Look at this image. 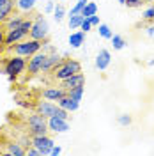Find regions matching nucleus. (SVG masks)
Listing matches in <instances>:
<instances>
[{"mask_svg": "<svg viewBox=\"0 0 154 156\" xmlns=\"http://www.w3.org/2000/svg\"><path fill=\"white\" fill-rule=\"evenodd\" d=\"M2 71H4V75H7L9 82L14 83L16 78H18L21 73L27 71V58L21 57V55H12V57H9L5 62H4Z\"/></svg>", "mask_w": 154, "mask_h": 156, "instance_id": "obj_1", "label": "nucleus"}, {"mask_svg": "<svg viewBox=\"0 0 154 156\" xmlns=\"http://www.w3.org/2000/svg\"><path fill=\"white\" fill-rule=\"evenodd\" d=\"M82 71V64L75 60V58H62V62L58 64L57 68H53V78L58 80V82H62L64 78H69L73 76V75H76Z\"/></svg>", "mask_w": 154, "mask_h": 156, "instance_id": "obj_2", "label": "nucleus"}, {"mask_svg": "<svg viewBox=\"0 0 154 156\" xmlns=\"http://www.w3.org/2000/svg\"><path fill=\"white\" fill-rule=\"evenodd\" d=\"M11 48H12V53L14 55H21V57L29 58L34 53H37L39 50H43V41L29 37V39H23V41L16 43V44H12Z\"/></svg>", "mask_w": 154, "mask_h": 156, "instance_id": "obj_3", "label": "nucleus"}, {"mask_svg": "<svg viewBox=\"0 0 154 156\" xmlns=\"http://www.w3.org/2000/svg\"><path fill=\"white\" fill-rule=\"evenodd\" d=\"M27 128H29V133L32 136L48 135V119L36 112V114H32V115L27 119Z\"/></svg>", "mask_w": 154, "mask_h": 156, "instance_id": "obj_4", "label": "nucleus"}, {"mask_svg": "<svg viewBox=\"0 0 154 156\" xmlns=\"http://www.w3.org/2000/svg\"><path fill=\"white\" fill-rule=\"evenodd\" d=\"M48 34H50V25L46 18L43 14L36 16V20L32 21V29L29 32V37L37 39V41H44V39H48Z\"/></svg>", "mask_w": 154, "mask_h": 156, "instance_id": "obj_5", "label": "nucleus"}, {"mask_svg": "<svg viewBox=\"0 0 154 156\" xmlns=\"http://www.w3.org/2000/svg\"><path fill=\"white\" fill-rule=\"evenodd\" d=\"M46 51H43V50H39L37 53H34L32 57H29L27 60V71H29V75H37L43 71V64H44V58H46Z\"/></svg>", "mask_w": 154, "mask_h": 156, "instance_id": "obj_6", "label": "nucleus"}, {"mask_svg": "<svg viewBox=\"0 0 154 156\" xmlns=\"http://www.w3.org/2000/svg\"><path fill=\"white\" fill-rule=\"evenodd\" d=\"M32 146L37 147L41 154H50L51 147L55 146V140L48 135H36V136H32Z\"/></svg>", "mask_w": 154, "mask_h": 156, "instance_id": "obj_7", "label": "nucleus"}, {"mask_svg": "<svg viewBox=\"0 0 154 156\" xmlns=\"http://www.w3.org/2000/svg\"><path fill=\"white\" fill-rule=\"evenodd\" d=\"M25 37H29V32H25V30L18 27V29H12V30H5V39H4V44L5 46H12V44H16L19 41H23Z\"/></svg>", "mask_w": 154, "mask_h": 156, "instance_id": "obj_8", "label": "nucleus"}, {"mask_svg": "<svg viewBox=\"0 0 154 156\" xmlns=\"http://www.w3.org/2000/svg\"><path fill=\"white\" fill-rule=\"evenodd\" d=\"M69 119H62V117H50L48 119V131L53 133H66L69 131Z\"/></svg>", "mask_w": 154, "mask_h": 156, "instance_id": "obj_9", "label": "nucleus"}, {"mask_svg": "<svg viewBox=\"0 0 154 156\" xmlns=\"http://www.w3.org/2000/svg\"><path fill=\"white\" fill-rule=\"evenodd\" d=\"M58 105L57 103H53V101H39L37 105H36V112L37 114H41L43 117H46V119H50V117L55 115V112H57Z\"/></svg>", "mask_w": 154, "mask_h": 156, "instance_id": "obj_10", "label": "nucleus"}, {"mask_svg": "<svg viewBox=\"0 0 154 156\" xmlns=\"http://www.w3.org/2000/svg\"><path fill=\"white\" fill-rule=\"evenodd\" d=\"M16 0H0V23H5L12 16Z\"/></svg>", "mask_w": 154, "mask_h": 156, "instance_id": "obj_11", "label": "nucleus"}, {"mask_svg": "<svg viewBox=\"0 0 154 156\" xmlns=\"http://www.w3.org/2000/svg\"><path fill=\"white\" fill-rule=\"evenodd\" d=\"M60 83H62V87L66 89V90H69V89H75V87H78V85H85V75L80 71V73L73 75V76L64 78Z\"/></svg>", "mask_w": 154, "mask_h": 156, "instance_id": "obj_12", "label": "nucleus"}, {"mask_svg": "<svg viewBox=\"0 0 154 156\" xmlns=\"http://www.w3.org/2000/svg\"><path fill=\"white\" fill-rule=\"evenodd\" d=\"M60 62H62V57H60L58 53H55V51L48 53L46 58H44V64H43V71H41V73H50V71H53V68H57Z\"/></svg>", "mask_w": 154, "mask_h": 156, "instance_id": "obj_13", "label": "nucleus"}, {"mask_svg": "<svg viewBox=\"0 0 154 156\" xmlns=\"http://www.w3.org/2000/svg\"><path fill=\"white\" fill-rule=\"evenodd\" d=\"M68 90L64 87H50V89H44L43 90V98L48 99V101H58L62 96H66Z\"/></svg>", "mask_w": 154, "mask_h": 156, "instance_id": "obj_14", "label": "nucleus"}, {"mask_svg": "<svg viewBox=\"0 0 154 156\" xmlns=\"http://www.w3.org/2000/svg\"><path fill=\"white\" fill-rule=\"evenodd\" d=\"M112 62V53L108 50H99V53L96 55V68L99 71H105Z\"/></svg>", "mask_w": 154, "mask_h": 156, "instance_id": "obj_15", "label": "nucleus"}, {"mask_svg": "<svg viewBox=\"0 0 154 156\" xmlns=\"http://www.w3.org/2000/svg\"><path fill=\"white\" fill-rule=\"evenodd\" d=\"M57 105L60 108H64V110H68V112H76L80 108V101H76V99H73V98H69L66 94V96H62L57 101Z\"/></svg>", "mask_w": 154, "mask_h": 156, "instance_id": "obj_16", "label": "nucleus"}, {"mask_svg": "<svg viewBox=\"0 0 154 156\" xmlns=\"http://www.w3.org/2000/svg\"><path fill=\"white\" fill-rule=\"evenodd\" d=\"M68 43H69V46H71V48H82V46L85 44V32H83V30L71 32Z\"/></svg>", "mask_w": 154, "mask_h": 156, "instance_id": "obj_17", "label": "nucleus"}, {"mask_svg": "<svg viewBox=\"0 0 154 156\" xmlns=\"http://www.w3.org/2000/svg\"><path fill=\"white\" fill-rule=\"evenodd\" d=\"M36 2H37V0H16V9H18L21 14H29V12L34 11Z\"/></svg>", "mask_w": 154, "mask_h": 156, "instance_id": "obj_18", "label": "nucleus"}, {"mask_svg": "<svg viewBox=\"0 0 154 156\" xmlns=\"http://www.w3.org/2000/svg\"><path fill=\"white\" fill-rule=\"evenodd\" d=\"M7 154H11V156H25L27 151H25V147L21 146L19 142H9V144H7Z\"/></svg>", "mask_w": 154, "mask_h": 156, "instance_id": "obj_19", "label": "nucleus"}, {"mask_svg": "<svg viewBox=\"0 0 154 156\" xmlns=\"http://www.w3.org/2000/svg\"><path fill=\"white\" fill-rule=\"evenodd\" d=\"M82 21H83V16L78 12V14H69V21H68V25H69V29L71 30H78L80 29V25H82Z\"/></svg>", "mask_w": 154, "mask_h": 156, "instance_id": "obj_20", "label": "nucleus"}, {"mask_svg": "<svg viewBox=\"0 0 154 156\" xmlns=\"http://www.w3.org/2000/svg\"><path fill=\"white\" fill-rule=\"evenodd\" d=\"M83 18H89V16H92V14H97V5L94 4V2H87L85 7L82 9V12H80Z\"/></svg>", "mask_w": 154, "mask_h": 156, "instance_id": "obj_21", "label": "nucleus"}, {"mask_svg": "<svg viewBox=\"0 0 154 156\" xmlns=\"http://www.w3.org/2000/svg\"><path fill=\"white\" fill-rule=\"evenodd\" d=\"M21 21H23V16H19V14H16V16H11V18L5 21V29H7V30L18 29L19 25H21Z\"/></svg>", "mask_w": 154, "mask_h": 156, "instance_id": "obj_22", "label": "nucleus"}, {"mask_svg": "<svg viewBox=\"0 0 154 156\" xmlns=\"http://www.w3.org/2000/svg\"><path fill=\"white\" fill-rule=\"evenodd\" d=\"M83 90H85V85H78V87H75V89H69L68 96L73 98V99H76V101H82V98H83Z\"/></svg>", "mask_w": 154, "mask_h": 156, "instance_id": "obj_23", "label": "nucleus"}, {"mask_svg": "<svg viewBox=\"0 0 154 156\" xmlns=\"http://www.w3.org/2000/svg\"><path fill=\"white\" fill-rule=\"evenodd\" d=\"M97 32H99V36H101L103 39H110L112 36H114L110 25H106V23H99V25H97Z\"/></svg>", "mask_w": 154, "mask_h": 156, "instance_id": "obj_24", "label": "nucleus"}, {"mask_svg": "<svg viewBox=\"0 0 154 156\" xmlns=\"http://www.w3.org/2000/svg\"><path fill=\"white\" fill-rule=\"evenodd\" d=\"M110 41H112V44H114V50H122L126 46V41L122 36H119V34H114L112 37H110Z\"/></svg>", "mask_w": 154, "mask_h": 156, "instance_id": "obj_25", "label": "nucleus"}, {"mask_svg": "<svg viewBox=\"0 0 154 156\" xmlns=\"http://www.w3.org/2000/svg\"><path fill=\"white\" fill-rule=\"evenodd\" d=\"M53 18H55V21H62V20L66 18V7H64L62 4L55 5V9H53Z\"/></svg>", "mask_w": 154, "mask_h": 156, "instance_id": "obj_26", "label": "nucleus"}, {"mask_svg": "<svg viewBox=\"0 0 154 156\" xmlns=\"http://www.w3.org/2000/svg\"><path fill=\"white\" fill-rule=\"evenodd\" d=\"M87 2H89V0H76V4L71 7V11H69V14H78V12H82V9L85 7Z\"/></svg>", "mask_w": 154, "mask_h": 156, "instance_id": "obj_27", "label": "nucleus"}, {"mask_svg": "<svg viewBox=\"0 0 154 156\" xmlns=\"http://www.w3.org/2000/svg\"><path fill=\"white\" fill-rule=\"evenodd\" d=\"M142 20L144 21H149V23H152L154 21V11H152V4L144 11V14H142Z\"/></svg>", "mask_w": 154, "mask_h": 156, "instance_id": "obj_28", "label": "nucleus"}, {"mask_svg": "<svg viewBox=\"0 0 154 156\" xmlns=\"http://www.w3.org/2000/svg\"><path fill=\"white\" fill-rule=\"evenodd\" d=\"M117 122L121 126H129L133 122V119H131V115H128V114H121V115L117 117Z\"/></svg>", "mask_w": 154, "mask_h": 156, "instance_id": "obj_29", "label": "nucleus"}, {"mask_svg": "<svg viewBox=\"0 0 154 156\" xmlns=\"http://www.w3.org/2000/svg\"><path fill=\"white\" fill-rule=\"evenodd\" d=\"M92 29V25H90V21H89V20L87 18H83V21H82V25H80V30H83V32H89V30Z\"/></svg>", "mask_w": 154, "mask_h": 156, "instance_id": "obj_30", "label": "nucleus"}, {"mask_svg": "<svg viewBox=\"0 0 154 156\" xmlns=\"http://www.w3.org/2000/svg\"><path fill=\"white\" fill-rule=\"evenodd\" d=\"M145 0H126V5L128 7H140Z\"/></svg>", "mask_w": 154, "mask_h": 156, "instance_id": "obj_31", "label": "nucleus"}, {"mask_svg": "<svg viewBox=\"0 0 154 156\" xmlns=\"http://www.w3.org/2000/svg\"><path fill=\"white\" fill-rule=\"evenodd\" d=\"M19 144H21V146L25 147V151H27V149H29V147L32 146V138H27V136H21V138H19Z\"/></svg>", "mask_w": 154, "mask_h": 156, "instance_id": "obj_32", "label": "nucleus"}, {"mask_svg": "<svg viewBox=\"0 0 154 156\" xmlns=\"http://www.w3.org/2000/svg\"><path fill=\"white\" fill-rule=\"evenodd\" d=\"M27 154H29V156H41V153H39V149H37V147L30 146L29 149H27Z\"/></svg>", "mask_w": 154, "mask_h": 156, "instance_id": "obj_33", "label": "nucleus"}, {"mask_svg": "<svg viewBox=\"0 0 154 156\" xmlns=\"http://www.w3.org/2000/svg\"><path fill=\"white\" fill-rule=\"evenodd\" d=\"M53 9H55V2L53 0H48L46 5H44V12H53Z\"/></svg>", "mask_w": 154, "mask_h": 156, "instance_id": "obj_34", "label": "nucleus"}, {"mask_svg": "<svg viewBox=\"0 0 154 156\" xmlns=\"http://www.w3.org/2000/svg\"><path fill=\"white\" fill-rule=\"evenodd\" d=\"M89 21H90V25H92V27H97V25H99V16H97V14H92V16H89Z\"/></svg>", "mask_w": 154, "mask_h": 156, "instance_id": "obj_35", "label": "nucleus"}, {"mask_svg": "<svg viewBox=\"0 0 154 156\" xmlns=\"http://www.w3.org/2000/svg\"><path fill=\"white\" fill-rule=\"evenodd\" d=\"M4 39H5V32L0 29V50H4V46H5L4 44Z\"/></svg>", "mask_w": 154, "mask_h": 156, "instance_id": "obj_36", "label": "nucleus"}, {"mask_svg": "<svg viewBox=\"0 0 154 156\" xmlns=\"http://www.w3.org/2000/svg\"><path fill=\"white\" fill-rule=\"evenodd\" d=\"M60 151H62V149H60V146H53V147H51V153H50V154L57 156V154H60Z\"/></svg>", "mask_w": 154, "mask_h": 156, "instance_id": "obj_37", "label": "nucleus"}, {"mask_svg": "<svg viewBox=\"0 0 154 156\" xmlns=\"http://www.w3.org/2000/svg\"><path fill=\"white\" fill-rule=\"evenodd\" d=\"M145 34L151 36V37H154V25H149V27L145 29Z\"/></svg>", "mask_w": 154, "mask_h": 156, "instance_id": "obj_38", "label": "nucleus"}, {"mask_svg": "<svg viewBox=\"0 0 154 156\" xmlns=\"http://www.w3.org/2000/svg\"><path fill=\"white\" fill-rule=\"evenodd\" d=\"M117 2H119L121 5H126V0H117Z\"/></svg>", "mask_w": 154, "mask_h": 156, "instance_id": "obj_39", "label": "nucleus"}, {"mask_svg": "<svg viewBox=\"0 0 154 156\" xmlns=\"http://www.w3.org/2000/svg\"><path fill=\"white\" fill-rule=\"evenodd\" d=\"M149 66H154V58H151V60H149Z\"/></svg>", "mask_w": 154, "mask_h": 156, "instance_id": "obj_40", "label": "nucleus"}, {"mask_svg": "<svg viewBox=\"0 0 154 156\" xmlns=\"http://www.w3.org/2000/svg\"><path fill=\"white\" fill-rule=\"evenodd\" d=\"M145 2H151V4H154V0H145Z\"/></svg>", "mask_w": 154, "mask_h": 156, "instance_id": "obj_41", "label": "nucleus"}, {"mask_svg": "<svg viewBox=\"0 0 154 156\" xmlns=\"http://www.w3.org/2000/svg\"><path fill=\"white\" fill-rule=\"evenodd\" d=\"M152 11H154V4H152Z\"/></svg>", "mask_w": 154, "mask_h": 156, "instance_id": "obj_42", "label": "nucleus"}, {"mask_svg": "<svg viewBox=\"0 0 154 156\" xmlns=\"http://www.w3.org/2000/svg\"><path fill=\"white\" fill-rule=\"evenodd\" d=\"M62 2H64V0H62Z\"/></svg>", "mask_w": 154, "mask_h": 156, "instance_id": "obj_43", "label": "nucleus"}]
</instances>
